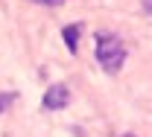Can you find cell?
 Segmentation results:
<instances>
[{"mask_svg":"<svg viewBox=\"0 0 152 137\" xmlns=\"http://www.w3.org/2000/svg\"><path fill=\"white\" fill-rule=\"evenodd\" d=\"M79 32H82V26H79V23H70V26H64V29H61V38H64V44H67V50H70V53L79 50Z\"/></svg>","mask_w":152,"mask_h":137,"instance_id":"cell-3","label":"cell"},{"mask_svg":"<svg viewBox=\"0 0 152 137\" xmlns=\"http://www.w3.org/2000/svg\"><path fill=\"white\" fill-rule=\"evenodd\" d=\"M67 105H70V88H67L64 82L50 85L47 94H44V108H47V111H61V108H67Z\"/></svg>","mask_w":152,"mask_h":137,"instance_id":"cell-2","label":"cell"},{"mask_svg":"<svg viewBox=\"0 0 152 137\" xmlns=\"http://www.w3.org/2000/svg\"><path fill=\"white\" fill-rule=\"evenodd\" d=\"M123 137H134V134H123Z\"/></svg>","mask_w":152,"mask_h":137,"instance_id":"cell-7","label":"cell"},{"mask_svg":"<svg viewBox=\"0 0 152 137\" xmlns=\"http://www.w3.org/2000/svg\"><path fill=\"white\" fill-rule=\"evenodd\" d=\"M140 6H143V12L152 18V0H140Z\"/></svg>","mask_w":152,"mask_h":137,"instance_id":"cell-5","label":"cell"},{"mask_svg":"<svg viewBox=\"0 0 152 137\" xmlns=\"http://www.w3.org/2000/svg\"><path fill=\"white\" fill-rule=\"evenodd\" d=\"M12 102H15V94H0V114L6 108H12Z\"/></svg>","mask_w":152,"mask_h":137,"instance_id":"cell-4","label":"cell"},{"mask_svg":"<svg viewBox=\"0 0 152 137\" xmlns=\"http://www.w3.org/2000/svg\"><path fill=\"white\" fill-rule=\"evenodd\" d=\"M35 3H44V6H58V3H64V0H35Z\"/></svg>","mask_w":152,"mask_h":137,"instance_id":"cell-6","label":"cell"},{"mask_svg":"<svg viewBox=\"0 0 152 137\" xmlns=\"http://www.w3.org/2000/svg\"><path fill=\"white\" fill-rule=\"evenodd\" d=\"M96 61L105 73H120L126 61V44L114 32H99L96 35Z\"/></svg>","mask_w":152,"mask_h":137,"instance_id":"cell-1","label":"cell"}]
</instances>
